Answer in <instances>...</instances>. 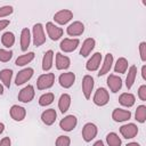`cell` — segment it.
Here are the masks:
<instances>
[{
  "mask_svg": "<svg viewBox=\"0 0 146 146\" xmlns=\"http://www.w3.org/2000/svg\"><path fill=\"white\" fill-rule=\"evenodd\" d=\"M32 36H33V44L35 47H40L46 42V34H44L43 25L41 23H36L33 25Z\"/></svg>",
  "mask_w": 146,
  "mask_h": 146,
  "instance_id": "1",
  "label": "cell"
},
{
  "mask_svg": "<svg viewBox=\"0 0 146 146\" xmlns=\"http://www.w3.org/2000/svg\"><path fill=\"white\" fill-rule=\"evenodd\" d=\"M55 82V74L54 73H46L38 78L36 80V88L39 90H46L54 86Z\"/></svg>",
  "mask_w": 146,
  "mask_h": 146,
  "instance_id": "2",
  "label": "cell"
},
{
  "mask_svg": "<svg viewBox=\"0 0 146 146\" xmlns=\"http://www.w3.org/2000/svg\"><path fill=\"white\" fill-rule=\"evenodd\" d=\"M97 132H98L97 125L92 122H88L82 128V138L86 143H89L97 136Z\"/></svg>",
  "mask_w": 146,
  "mask_h": 146,
  "instance_id": "3",
  "label": "cell"
},
{
  "mask_svg": "<svg viewBox=\"0 0 146 146\" xmlns=\"http://www.w3.org/2000/svg\"><path fill=\"white\" fill-rule=\"evenodd\" d=\"M92 102L97 106H105L110 102V94L105 88H98L94 95Z\"/></svg>",
  "mask_w": 146,
  "mask_h": 146,
  "instance_id": "4",
  "label": "cell"
},
{
  "mask_svg": "<svg viewBox=\"0 0 146 146\" xmlns=\"http://www.w3.org/2000/svg\"><path fill=\"white\" fill-rule=\"evenodd\" d=\"M76 124H78V119H76V116L73 115V114H70V115L64 116V117L60 120V122H59V128H60L62 130L66 131V132H70V131H72V130L76 127Z\"/></svg>",
  "mask_w": 146,
  "mask_h": 146,
  "instance_id": "5",
  "label": "cell"
},
{
  "mask_svg": "<svg viewBox=\"0 0 146 146\" xmlns=\"http://www.w3.org/2000/svg\"><path fill=\"white\" fill-rule=\"evenodd\" d=\"M46 30H47L48 36H49L52 41L59 40V39L63 36V33H64V31H63L62 27L55 25V24L51 23V22H48V23L46 24Z\"/></svg>",
  "mask_w": 146,
  "mask_h": 146,
  "instance_id": "6",
  "label": "cell"
},
{
  "mask_svg": "<svg viewBox=\"0 0 146 146\" xmlns=\"http://www.w3.org/2000/svg\"><path fill=\"white\" fill-rule=\"evenodd\" d=\"M33 73H34V70L32 67H25L23 70H21L16 78H15V83L16 86H22L24 84L25 82H27L32 76H33Z\"/></svg>",
  "mask_w": 146,
  "mask_h": 146,
  "instance_id": "7",
  "label": "cell"
},
{
  "mask_svg": "<svg viewBox=\"0 0 146 146\" xmlns=\"http://www.w3.org/2000/svg\"><path fill=\"white\" fill-rule=\"evenodd\" d=\"M120 133L125 139H131L137 136L138 133V127L135 123H127L120 127Z\"/></svg>",
  "mask_w": 146,
  "mask_h": 146,
  "instance_id": "8",
  "label": "cell"
},
{
  "mask_svg": "<svg viewBox=\"0 0 146 146\" xmlns=\"http://www.w3.org/2000/svg\"><path fill=\"white\" fill-rule=\"evenodd\" d=\"M80 44V40L79 39H70V38H65L64 40L60 41L59 43V48L62 51L64 52H72L74 51Z\"/></svg>",
  "mask_w": 146,
  "mask_h": 146,
  "instance_id": "9",
  "label": "cell"
},
{
  "mask_svg": "<svg viewBox=\"0 0 146 146\" xmlns=\"http://www.w3.org/2000/svg\"><path fill=\"white\" fill-rule=\"evenodd\" d=\"M34 95H35L34 87L31 86V84H27L26 87H24L19 91V94H18V100L22 102V103H30V102L33 100Z\"/></svg>",
  "mask_w": 146,
  "mask_h": 146,
  "instance_id": "10",
  "label": "cell"
},
{
  "mask_svg": "<svg viewBox=\"0 0 146 146\" xmlns=\"http://www.w3.org/2000/svg\"><path fill=\"white\" fill-rule=\"evenodd\" d=\"M73 18V13L68 9H63V10H59L57 11L55 15H54V21L59 24V25H65L67 24L71 19Z\"/></svg>",
  "mask_w": 146,
  "mask_h": 146,
  "instance_id": "11",
  "label": "cell"
},
{
  "mask_svg": "<svg viewBox=\"0 0 146 146\" xmlns=\"http://www.w3.org/2000/svg\"><path fill=\"white\" fill-rule=\"evenodd\" d=\"M94 78L91 75H84L83 79H82V92L84 95V98L86 99H90L91 97V91L94 89Z\"/></svg>",
  "mask_w": 146,
  "mask_h": 146,
  "instance_id": "12",
  "label": "cell"
},
{
  "mask_svg": "<svg viewBox=\"0 0 146 146\" xmlns=\"http://www.w3.org/2000/svg\"><path fill=\"white\" fill-rule=\"evenodd\" d=\"M84 32V25L82 22L80 21H75L73 23H71L67 27H66V33L70 36H79Z\"/></svg>",
  "mask_w": 146,
  "mask_h": 146,
  "instance_id": "13",
  "label": "cell"
},
{
  "mask_svg": "<svg viewBox=\"0 0 146 146\" xmlns=\"http://www.w3.org/2000/svg\"><path fill=\"white\" fill-rule=\"evenodd\" d=\"M58 82L60 84V87L68 89L71 88L74 82H75V74L73 72H66V73H62L58 78Z\"/></svg>",
  "mask_w": 146,
  "mask_h": 146,
  "instance_id": "14",
  "label": "cell"
},
{
  "mask_svg": "<svg viewBox=\"0 0 146 146\" xmlns=\"http://www.w3.org/2000/svg\"><path fill=\"white\" fill-rule=\"evenodd\" d=\"M100 63H102V54L100 52H95L88 59V62L86 64V68L89 72H95V71H97L99 68Z\"/></svg>",
  "mask_w": 146,
  "mask_h": 146,
  "instance_id": "15",
  "label": "cell"
},
{
  "mask_svg": "<svg viewBox=\"0 0 146 146\" xmlns=\"http://www.w3.org/2000/svg\"><path fill=\"white\" fill-rule=\"evenodd\" d=\"M9 114L11 116V119L16 122H21L25 119L26 116V110L22 106H18V105H13L9 110Z\"/></svg>",
  "mask_w": 146,
  "mask_h": 146,
  "instance_id": "16",
  "label": "cell"
},
{
  "mask_svg": "<svg viewBox=\"0 0 146 146\" xmlns=\"http://www.w3.org/2000/svg\"><path fill=\"white\" fill-rule=\"evenodd\" d=\"M107 86L112 92H117L122 88V79L119 75L115 74H110L107 76Z\"/></svg>",
  "mask_w": 146,
  "mask_h": 146,
  "instance_id": "17",
  "label": "cell"
},
{
  "mask_svg": "<svg viewBox=\"0 0 146 146\" xmlns=\"http://www.w3.org/2000/svg\"><path fill=\"white\" fill-rule=\"evenodd\" d=\"M112 119L115 122H124L131 119V112L129 110H122V108H114L112 112Z\"/></svg>",
  "mask_w": 146,
  "mask_h": 146,
  "instance_id": "18",
  "label": "cell"
},
{
  "mask_svg": "<svg viewBox=\"0 0 146 146\" xmlns=\"http://www.w3.org/2000/svg\"><path fill=\"white\" fill-rule=\"evenodd\" d=\"M95 46H96L95 39H92V38L86 39V40L82 42V46H81V48H80V55H81L82 57H88V56L90 55V52L94 50Z\"/></svg>",
  "mask_w": 146,
  "mask_h": 146,
  "instance_id": "19",
  "label": "cell"
},
{
  "mask_svg": "<svg viewBox=\"0 0 146 146\" xmlns=\"http://www.w3.org/2000/svg\"><path fill=\"white\" fill-rule=\"evenodd\" d=\"M57 117V113L55 111V108H48L46 111L42 112L41 114V121L46 124V125H51L55 123Z\"/></svg>",
  "mask_w": 146,
  "mask_h": 146,
  "instance_id": "20",
  "label": "cell"
},
{
  "mask_svg": "<svg viewBox=\"0 0 146 146\" xmlns=\"http://www.w3.org/2000/svg\"><path fill=\"white\" fill-rule=\"evenodd\" d=\"M113 55L112 54H106L105 55V58H104V62L100 66V70L98 72V76H103L105 75L106 73H110L111 68H112V65H113Z\"/></svg>",
  "mask_w": 146,
  "mask_h": 146,
  "instance_id": "21",
  "label": "cell"
},
{
  "mask_svg": "<svg viewBox=\"0 0 146 146\" xmlns=\"http://www.w3.org/2000/svg\"><path fill=\"white\" fill-rule=\"evenodd\" d=\"M55 63H56V68L57 70H59V71L67 70L70 67V65H71V59L67 56H65V55H63L60 52H57L56 54V60H55Z\"/></svg>",
  "mask_w": 146,
  "mask_h": 146,
  "instance_id": "22",
  "label": "cell"
},
{
  "mask_svg": "<svg viewBox=\"0 0 146 146\" xmlns=\"http://www.w3.org/2000/svg\"><path fill=\"white\" fill-rule=\"evenodd\" d=\"M31 43V32L27 27H24L21 32V49L22 51H26Z\"/></svg>",
  "mask_w": 146,
  "mask_h": 146,
  "instance_id": "23",
  "label": "cell"
},
{
  "mask_svg": "<svg viewBox=\"0 0 146 146\" xmlns=\"http://www.w3.org/2000/svg\"><path fill=\"white\" fill-rule=\"evenodd\" d=\"M135 102H136V97L135 95L130 94V92H123L120 95L119 97V103L124 106V107H131L135 105Z\"/></svg>",
  "mask_w": 146,
  "mask_h": 146,
  "instance_id": "24",
  "label": "cell"
},
{
  "mask_svg": "<svg viewBox=\"0 0 146 146\" xmlns=\"http://www.w3.org/2000/svg\"><path fill=\"white\" fill-rule=\"evenodd\" d=\"M71 100H72V98H71V96H70L68 94H63V95H60L59 100H58V108H59V111H60L63 114L68 111L70 105H71Z\"/></svg>",
  "mask_w": 146,
  "mask_h": 146,
  "instance_id": "25",
  "label": "cell"
},
{
  "mask_svg": "<svg viewBox=\"0 0 146 146\" xmlns=\"http://www.w3.org/2000/svg\"><path fill=\"white\" fill-rule=\"evenodd\" d=\"M52 60H54V51L52 50H47L43 55V58H42V70L44 72L51 70Z\"/></svg>",
  "mask_w": 146,
  "mask_h": 146,
  "instance_id": "26",
  "label": "cell"
},
{
  "mask_svg": "<svg viewBox=\"0 0 146 146\" xmlns=\"http://www.w3.org/2000/svg\"><path fill=\"white\" fill-rule=\"evenodd\" d=\"M136 76H137V66L131 65L128 68V74H127V79H125V87L128 89H131L135 81H136Z\"/></svg>",
  "mask_w": 146,
  "mask_h": 146,
  "instance_id": "27",
  "label": "cell"
},
{
  "mask_svg": "<svg viewBox=\"0 0 146 146\" xmlns=\"http://www.w3.org/2000/svg\"><path fill=\"white\" fill-rule=\"evenodd\" d=\"M33 59H34V52L33 51H30L27 54H24V55L18 56L17 59H16V62H15V64L17 66H25L29 63H31Z\"/></svg>",
  "mask_w": 146,
  "mask_h": 146,
  "instance_id": "28",
  "label": "cell"
},
{
  "mask_svg": "<svg viewBox=\"0 0 146 146\" xmlns=\"http://www.w3.org/2000/svg\"><path fill=\"white\" fill-rule=\"evenodd\" d=\"M13 78V71L9 68H3L0 71V81L3 83L5 87L10 88V82Z\"/></svg>",
  "mask_w": 146,
  "mask_h": 146,
  "instance_id": "29",
  "label": "cell"
},
{
  "mask_svg": "<svg viewBox=\"0 0 146 146\" xmlns=\"http://www.w3.org/2000/svg\"><path fill=\"white\" fill-rule=\"evenodd\" d=\"M1 43H2V46H5L6 48H11L13 46H14V43H15V35H14V33L13 32H5L3 34H2V36H1Z\"/></svg>",
  "mask_w": 146,
  "mask_h": 146,
  "instance_id": "30",
  "label": "cell"
},
{
  "mask_svg": "<svg viewBox=\"0 0 146 146\" xmlns=\"http://www.w3.org/2000/svg\"><path fill=\"white\" fill-rule=\"evenodd\" d=\"M127 70H128V60L124 57L117 58V60H116V63L114 65V72L123 74V73L127 72Z\"/></svg>",
  "mask_w": 146,
  "mask_h": 146,
  "instance_id": "31",
  "label": "cell"
},
{
  "mask_svg": "<svg viewBox=\"0 0 146 146\" xmlns=\"http://www.w3.org/2000/svg\"><path fill=\"white\" fill-rule=\"evenodd\" d=\"M135 119L139 123H144L146 121V106L145 105L137 106V110L135 113Z\"/></svg>",
  "mask_w": 146,
  "mask_h": 146,
  "instance_id": "32",
  "label": "cell"
},
{
  "mask_svg": "<svg viewBox=\"0 0 146 146\" xmlns=\"http://www.w3.org/2000/svg\"><path fill=\"white\" fill-rule=\"evenodd\" d=\"M106 143L108 146H121V144H122L121 138L115 132H110L106 136Z\"/></svg>",
  "mask_w": 146,
  "mask_h": 146,
  "instance_id": "33",
  "label": "cell"
},
{
  "mask_svg": "<svg viewBox=\"0 0 146 146\" xmlns=\"http://www.w3.org/2000/svg\"><path fill=\"white\" fill-rule=\"evenodd\" d=\"M55 100V95L52 92H46L40 96L39 98V105L40 106H48Z\"/></svg>",
  "mask_w": 146,
  "mask_h": 146,
  "instance_id": "34",
  "label": "cell"
},
{
  "mask_svg": "<svg viewBox=\"0 0 146 146\" xmlns=\"http://www.w3.org/2000/svg\"><path fill=\"white\" fill-rule=\"evenodd\" d=\"M13 57V50L10 49H0V62L7 63Z\"/></svg>",
  "mask_w": 146,
  "mask_h": 146,
  "instance_id": "35",
  "label": "cell"
},
{
  "mask_svg": "<svg viewBox=\"0 0 146 146\" xmlns=\"http://www.w3.org/2000/svg\"><path fill=\"white\" fill-rule=\"evenodd\" d=\"M55 145L56 146H70L71 145V138L68 136H59V137H57Z\"/></svg>",
  "mask_w": 146,
  "mask_h": 146,
  "instance_id": "36",
  "label": "cell"
},
{
  "mask_svg": "<svg viewBox=\"0 0 146 146\" xmlns=\"http://www.w3.org/2000/svg\"><path fill=\"white\" fill-rule=\"evenodd\" d=\"M14 11V8L11 6H2L0 7V18L7 17L9 15H11Z\"/></svg>",
  "mask_w": 146,
  "mask_h": 146,
  "instance_id": "37",
  "label": "cell"
},
{
  "mask_svg": "<svg viewBox=\"0 0 146 146\" xmlns=\"http://www.w3.org/2000/svg\"><path fill=\"white\" fill-rule=\"evenodd\" d=\"M139 54H140V59L143 63L146 62V42L143 41L139 44Z\"/></svg>",
  "mask_w": 146,
  "mask_h": 146,
  "instance_id": "38",
  "label": "cell"
},
{
  "mask_svg": "<svg viewBox=\"0 0 146 146\" xmlns=\"http://www.w3.org/2000/svg\"><path fill=\"white\" fill-rule=\"evenodd\" d=\"M138 97L143 102L146 100V84H141L139 87V89H138Z\"/></svg>",
  "mask_w": 146,
  "mask_h": 146,
  "instance_id": "39",
  "label": "cell"
},
{
  "mask_svg": "<svg viewBox=\"0 0 146 146\" xmlns=\"http://www.w3.org/2000/svg\"><path fill=\"white\" fill-rule=\"evenodd\" d=\"M0 146H11V140L9 137H3L0 140Z\"/></svg>",
  "mask_w": 146,
  "mask_h": 146,
  "instance_id": "40",
  "label": "cell"
},
{
  "mask_svg": "<svg viewBox=\"0 0 146 146\" xmlns=\"http://www.w3.org/2000/svg\"><path fill=\"white\" fill-rule=\"evenodd\" d=\"M9 24H10V21L9 19H0V31L5 30Z\"/></svg>",
  "mask_w": 146,
  "mask_h": 146,
  "instance_id": "41",
  "label": "cell"
},
{
  "mask_svg": "<svg viewBox=\"0 0 146 146\" xmlns=\"http://www.w3.org/2000/svg\"><path fill=\"white\" fill-rule=\"evenodd\" d=\"M141 78L144 80H146V65H143V67H141Z\"/></svg>",
  "mask_w": 146,
  "mask_h": 146,
  "instance_id": "42",
  "label": "cell"
},
{
  "mask_svg": "<svg viewBox=\"0 0 146 146\" xmlns=\"http://www.w3.org/2000/svg\"><path fill=\"white\" fill-rule=\"evenodd\" d=\"M92 146H105V144H104V141H102V140H97Z\"/></svg>",
  "mask_w": 146,
  "mask_h": 146,
  "instance_id": "43",
  "label": "cell"
},
{
  "mask_svg": "<svg viewBox=\"0 0 146 146\" xmlns=\"http://www.w3.org/2000/svg\"><path fill=\"white\" fill-rule=\"evenodd\" d=\"M125 146H140L138 143H136V141H132V143H129V144H127Z\"/></svg>",
  "mask_w": 146,
  "mask_h": 146,
  "instance_id": "44",
  "label": "cell"
},
{
  "mask_svg": "<svg viewBox=\"0 0 146 146\" xmlns=\"http://www.w3.org/2000/svg\"><path fill=\"white\" fill-rule=\"evenodd\" d=\"M3 131H5V124H3L2 122H0V135H1Z\"/></svg>",
  "mask_w": 146,
  "mask_h": 146,
  "instance_id": "45",
  "label": "cell"
},
{
  "mask_svg": "<svg viewBox=\"0 0 146 146\" xmlns=\"http://www.w3.org/2000/svg\"><path fill=\"white\" fill-rule=\"evenodd\" d=\"M0 95H3V86L0 82Z\"/></svg>",
  "mask_w": 146,
  "mask_h": 146,
  "instance_id": "46",
  "label": "cell"
}]
</instances>
